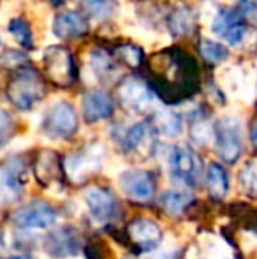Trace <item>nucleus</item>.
Returning a JSON list of instances; mask_svg holds the SVG:
<instances>
[{"label": "nucleus", "mask_w": 257, "mask_h": 259, "mask_svg": "<svg viewBox=\"0 0 257 259\" xmlns=\"http://www.w3.org/2000/svg\"><path fill=\"white\" fill-rule=\"evenodd\" d=\"M155 76V94L166 103H180L197 90V67L189 55L168 50L155 55L150 62Z\"/></svg>", "instance_id": "nucleus-1"}, {"label": "nucleus", "mask_w": 257, "mask_h": 259, "mask_svg": "<svg viewBox=\"0 0 257 259\" xmlns=\"http://www.w3.org/2000/svg\"><path fill=\"white\" fill-rule=\"evenodd\" d=\"M44 97V79L34 69H16V74L7 85V99L21 111L32 109Z\"/></svg>", "instance_id": "nucleus-2"}, {"label": "nucleus", "mask_w": 257, "mask_h": 259, "mask_svg": "<svg viewBox=\"0 0 257 259\" xmlns=\"http://www.w3.org/2000/svg\"><path fill=\"white\" fill-rule=\"evenodd\" d=\"M213 140L220 159L227 164H234L243 152L241 141V123L236 116H224L213 125Z\"/></svg>", "instance_id": "nucleus-3"}, {"label": "nucleus", "mask_w": 257, "mask_h": 259, "mask_svg": "<svg viewBox=\"0 0 257 259\" xmlns=\"http://www.w3.org/2000/svg\"><path fill=\"white\" fill-rule=\"evenodd\" d=\"M44 74L57 87L67 89L76 81V65L71 52L64 46H48L42 53Z\"/></svg>", "instance_id": "nucleus-4"}, {"label": "nucleus", "mask_w": 257, "mask_h": 259, "mask_svg": "<svg viewBox=\"0 0 257 259\" xmlns=\"http://www.w3.org/2000/svg\"><path fill=\"white\" fill-rule=\"evenodd\" d=\"M78 131V115L65 101L52 104L42 118V133L52 140H67Z\"/></svg>", "instance_id": "nucleus-5"}, {"label": "nucleus", "mask_w": 257, "mask_h": 259, "mask_svg": "<svg viewBox=\"0 0 257 259\" xmlns=\"http://www.w3.org/2000/svg\"><path fill=\"white\" fill-rule=\"evenodd\" d=\"M169 171L178 184L195 189L201 184V159L189 147H176L169 154Z\"/></svg>", "instance_id": "nucleus-6"}, {"label": "nucleus", "mask_w": 257, "mask_h": 259, "mask_svg": "<svg viewBox=\"0 0 257 259\" xmlns=\"http://www.w3.org/2000/svg\"><path fill=\"white\" fill-rule=\"evenodd\" d=\"M102 160L104 148L99 145H90L78 154L69 155L64 162V171L74 184H81L90 175L102 167Z\"/></svg>", "instance_id": "nucleus-7"}, {"label": "nucleus", "mask_w": 257, "mask_h": 259, "mask_svg": "<svg viewBox=\"0 0 257 259\" xmlns=\"http://www.w3.org/2000/svg\"><path fill=\"white\" fill-rule=\"evenodd\" d=\"M120 189L134 203H148L155 198L157 178L148 169H127L120 175Z\"/></svg>", "instance_id": "nucleus-8"}, {"label": "nucleus", "mask_w": 257, "mask_h": 259, "mask_svg": "<svg viewBox=\"0 0 257 259\" xmlns=\"http://www.w3.org/2000/svg\"><path fill=\"white\" fill-rule=\"evenodd\" d=\"M11 219L20 229H48L57 222V211L49 203L34 199L28 205L18 208Z\"/></svg>", "instance_id": "nucleus-9"}, {"label": "nucleus", "mask_w": 257, "mask_h": 259, "mask_svg": "<svg viewBox=\"0 0 257 259\" xmlns=\"http://www.w3.org/2000/svg\"><path fill=\"white\" fill-rule=\"evenodd\" d=\"M118 97L134 113H150L157 109V94L139 79H127L118 89Z\"/></svg>", "instance_id": "nucleus-10"}, {"label": "nucleus", "mask_w": 257, "mask_h": 259, "mask_svg": "<svg viewBox=\"0 0 257 259\" xmlns=\"http://www.w3.org/2000/svg\"><path fill=\"white\" fill-rule=\"evenodd\" d=\"M85 203L92 219L99 224H110L120 217V203L113 192L104 187L86 189Z\"/></svg>", "instance_id": "nucleus-11"}, {"label": "nucleus", "mask_w": 257, "mask_h": 259, "mask_svg": "<svg viewBox=\"0 0 257 259\" xmlns=\"http://www.w3.org/2000/svg\"><path fill=\"white\" fill-rule=\"evenodd\" d=\"M127 240L134 249L150 252L162 242V229L150 219H134L127 226Z\"/></svg>", "instance_id": "nucleus-12"}, {"label": "nucleus", "mask_w": 257, "mask_h": 259, "mask_svg": "<svg viewBox=\"0 0 257 259\" xmlns=\"http://www.w3.org/2000/svg\"><path fill=\"white\" fill-rule=\"evenodd\" d=\"M81 249V238L78 231L71 226H62L55 229L44 238V250L53 257H69L76 256Z\"/></svg>", "instance_id": "nucleus-13"}, {"label": "nucleus", "mask_w": 257, "mask_h": 259, "mask_svg": "<svg viewBox=\"0 0 257 259\" xmlns=\"http://www.w3.org/2000/svg\"><path fill=\"white\" fill-rule=\"evenodd\" d=\"M23 196V166L18 160L0 166V201L16 203Z\"/></svg>", "instance_id": "nucleus-14"}, {"label": "nucleus", "mask_w": 257, "mask_h": 259, "mask_svg": "<svg viewBox=\"0 0 257 259\" xmlns=\"http://www.w3.org/2000/svg\"><path fill=\"white\" fill-rule=\"evenodd\" d=\"M83 118L88 123H97L100 120H108L115 111L113 97L104 90H90L83 96L81 103Z\"/></svg>", "instance_id": "nucleus-15"}, {"label": "nucleus", "mask_w": 257, "mask_h": 259, "mask_svg": "<svg viewBox=\"0 0 257 259\" xmlns=\"http://www.w3.org/2000/svg\"><path fill=\"white\" fill-rule=\"evenodd\" d=\"M62 171L64 166L60 162V157L55 152L42 150L35 159L34 173L44 187H53V185L62 184Z\"/></svg>", "instance_id": "nucleus-16"}, {"label": "nucleus", "mask_w": 257, "mask_h": 259, "mask_svg": "<svg viewBox=\"0 0 257 259\" xmlns=\"http://www.w3.org/2000/svg\"><path fill=\"white\" fill-rule=\"evenodd\" d=\"M86 32H88V21L72 11L60 13L53 21V34L60 39H74Z\"/></svg>", "instance_id": "nucleus-17"}, {"label": "nucleus", "mask_w": 257, "mask_h": 259, "mask_svg": "<svg viewBox=\"0 0 257 259\" xmlns=\"http://www.w3.org/2000/svg\"><path fill=\"white\" fill-rule=\"evenodd\" d=\"M169 32L175 37H185L194 32L195 27V13L189 6H176L169 14Z\"/></svg>", "instance_id": "nucleus-18"}, {"label": "nucleus", "mask_w": 257, "mask_h": 259, "mask_svg": "<svg viewBox=\"0 0 257 259\" xmlns=\"http://www.w3.org/2000/svg\"><path fill=\"white\" fill-rule=\"evenodd\" d=\"M206 187H208V194L215 201H222L227 196L229 178H227L226 169L220 164L217 162L208 164V167H206Z\"/></svg>", "instance_id": "nucleus-19"}, {"label": "nucleus", "mask_w": 257, "mask_h": 259, "mask_svg": "<svg viewBox=\"0 0 257 259\" xmlns=\"http://www.w3.org/2000/svg\"><path fill=\"white\" fill-rule=\"evenodd\" d=\"M153 116V127L159 134L166 138H178L183 131V123L176 113L169 111V109H155Z\"/></svg>", "instance_id": "nucleus-20"}, {"label": "nucleus", "mask_w": 257, "mask_h": 259, "mask_svg": "<svg viewBox=\"0 0 257 259\" xmlns=\"http://www.w3.org/2000/svg\"><path fill=\"white\" fill-rule=\"evenodd\" d=\"M90 67H92L93 74L97 76L102 81H110V79L115 78V72H117V64H115V58L111 57L108 52L104 50H93L90 52L88 57Z\"/></svg>", "instance_id": "nucleus-21"}, {"label": "nucleus", "mask_w": 257, "mask_h": 259, "mask_svg": "<svg viewBox=\"0 0 257 259\" xmlns=\"http://www.w3.org/2000/svg\"><path fill=\"white\" fill-rule=\"evenodd\" d=\"M151 141V125L148 122H139L136 125H132L130 129L125 131L122 143L124 147L130 152H136L144 148L146 145H150Z\"/></svg>", "instance_id": "nucleus-22"}, {"label": "nucleus", "mask_w": 257, "mask_h": 259, "mask_svg": "<svg viewBox=\"0 0 257 259\" xmlns=\"http://www.w3.org/2000/svg\"><path fill=\"white\" fill-rule=\"evenodd\" d=\"M192 201H194V198H192V194H189V192L169 191V192H166V194L161 196L162 210H164L168 215H173V217L183 213L185 208L189 206Z\"/></svg>", "instance_id": "nucleus-23"}, {"label": "nucleus", "mask_w": 257, "mask_h": 259, "mask_svg": "<svg viewBox=\"0 0 257 259\" xmlns=\"http://www.w3.org/2000/svg\"><path fill=\"white\" fill-rule=\"evenodd\" d=\"M79 7L86 16L93 20H108L115 13L113 0H79Z\"/></svg>", "instance_id": "nucleus-24"}, {"label": "nucleus", "mask_w": 257, "mask_h": 259, "mask_svg": "<svg viewBox=\"0 0 257 259\" xmlns=\"http://www.w3.org/2000/svg\"><path fill=\"white\" fill-rule=\"evenodd\" d=\"M199 53L201 57L204 58L208 64H220L224 62L227 57H229V50L226 48L224 45L215 41H210V39H202L201 45H199Z\"/></svg>", "instance_id": "nucleus-25"}, {"label": "nucleus", "mask_w": 257, "mask_h": 259, "mask_svg": "<svg viewBox=\"0 0 257 259\" xmlns=\"http://www.w3.org/2000/svg\"><path fill=\"white\" fill-rule=\"evenodd\" d=\"M9 32L13 34V37L20 42L23 48L30 50L34 48V39H32V28L28 25L27 20L23 18H13L9 23Z\"/></svg>", "instance_id": "nucleus-26"}, {"label": "nucleus", "mask_w": 257, "mask_h": 259, "mask_svg": "<svg viewBox=\"0 0 257 259\" xmlns=\"http://www.w3.org/2000/svg\"><path fill=\"white\" fill-rule=\"evenodd\" d=\"M115 57L129 67H139L143 64V50L136 45H120L115 50Z\"/></svg>", "instance_id": "nucleus-27"}, {"label": "nucleus", "mask_w": 257, "mask_h": 259, "mask_svg": "<svg viewBox=\"0 0 257 259\" xmlns=\"http://www.w3.org/2000/svg\"><path fill=\"white\" fill-rule=\"evenodd\" d=\"M245 35H247V25H245L243 20H240V21H236V23L231 25V27L227 28L220 37H222L227 45L238 46V45H241V41L245 39Z\"/></svg>", "instance_id": "nucleus-28"}, {"label": "nucleus", "mask_w": 257, "mask_h": 259, "mask_svg": "<svg viewBox=\"0 0 257 259\" xmlns=\"http://www.w3.org/2000/svg\"><path fill=\"white\" fill-rule=\"evenodd\" d=\"M238 180H240V185L243 187V191L247 192V194L257 196V173L250 164H247V166L240 171V178H238Z\"/></svg>", "instance_id": "nucleus-29"}, {"label": "nucleus", "mask_w": 257, "mask_h": 259, "mask_svg": "<svg viewBox=\"0 0 257 259\" xmlns=\"http://www.w3.org/2000/svg\"><path fill=\"white\" fill-rule=\"evenodd\" d=\"M190 133H192V138L197 143L204 145L213 138V127L210 125V123H206V120L199 118L192 123V131H190Z\"/></svg>", "instance_id": "nucleus-30"}, {"label": "nucleus", "mask_w": 257, "mask_h": 259, "mask_svg": "<svg viewBox=\"0 0 257 259\" xmlns=\"http://www.w3.org/2000/svg\"><path fill=\"white\" fill-rule=\"evenodd\" d=\"M13 131H14V123L11 115L7 111H4V109H0V148L9 143L11 136H13Z\"/></svg>", "instance_id": "nucleus-31"}, {"label": "nucleus", "mask_w": 257, "mask_h": 259, "mask_svg": "<svg viewBox=\"0 0 257 259\" xmlns=\"http://www.w3.org/2000/svg\"><path fill=\"white\" fill-rule=\"evenodd\" d=\"M238 13L245 23L257 25V0H240Z\"/></svg>", "instance_id": "nucleus-32"}, {"label": "nucleus", "mask_w": 257, "mask_h": 259, "mask_svg": "<svg viewBox=\"0 0 257 259\" xmlns=\"http://www.w3.org/2000/svg\"><path fill=\"white\" fill-rule=\"evenodd\" d=\"M0 64L4 65V67H11V69H21V67H25V65L28 64V60H27V57L25 55H21V53H18V52H7L4 57H0Z\"/></svg>", "instance_id": "nucleus-33"}, {"label": "nucleus", "mask_w": 257, "mask_h": 259, "mask_svg": "<svg viewBox=\"0 0 257 259\" xmlns=\"http://www.w3.org/2000/svg\"><path fill=\"white\" fill-rule=\"evenodd\" d=\"M180 252L178 250H150V252H144V256L141 259H178Z\"/></svg>", "instance_id": "nucleus-34"}, {"label": "nucleus", "mask_w": 257, "mask_h": 259, "mask_svg": "<svg viewBox=\"0 0 257 259\" xmlns=\"http://www.w3.org/2000/svg\"><path fill=\"white\" fill-rule=\"evenodd\" d=\"M250 143H252V147H254V150H257V118L250 125Z\"/></svg>", "instance_id": "nucleus-35"}, {"label": "nucleus", "mask_w": 257, "mask_h": 259, "mask_svg": "<svg viewBox=\"0 0 257 259\" xmlns=\"http://www.w3.org/2000/svg\"><path fill=\"white\" fill-rule=\"evenodd\" d=\"M9 259H35L34 256H28V254H20V256H13Z\"/></svg>", "instance_id": "nucleus-36"}, {"label": "nucleus", "mask_w": 257, "mask_h": 259, "mask_svg": "<svg viewBox=\"0 0 257 259\" xmlns=\"http://www.w3.org/2000/svg\"><path fill=\"white\" fill-rule=\"evenodd\" d=\"M46 2L53 4V6H60V4H64V0H46Z\"/></svg>", "instance_id": "nucleus-37"}, {"label": "nucleus", "mask_w": 257, "mask_h": 259, "mask_svg": "<svg viewBox=\"0 0 257 259\" xmlns=\"http://www.w3.org/2000/svg\"><path fill=\"white\" fill-rule=\"evenodd\" d=\"M0 45H2V41H0Z\"/></svg>", "instance_id": "nucleus-38"}]
</instances>
